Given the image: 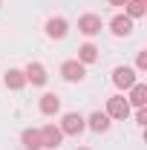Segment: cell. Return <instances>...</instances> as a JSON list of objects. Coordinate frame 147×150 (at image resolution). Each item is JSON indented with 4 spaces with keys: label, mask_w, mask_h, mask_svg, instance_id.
<instances>
[{
    "label": "cell",
    "mask_w": 147,
    "mask_h": 150,
    "mask_svg": "<svg viewBox=\"0 0 147 150\" xmlns=\"http://www.w3.org/2000/svg\"><path fill=\"white\" fill-rule=\"evenodd\" d=\"M84 127H87V118H81L78 112H66L61 118V133L64 136H81Z\"/></svg>",
    "instance_id": "1"
},
{
    "label": "cell",
    "mask_w": 147,
    "mask_h": 150,
    "mask_svg": "<svg viewBox=\"0 0 147 150\" xmlns=\"http://www.w3.org/2000/svg\"><path fill=\"white\" fill-rule=\"evenodd\" d=\"M23 75H26V84H32V87H43V84L49 81V75H46V67H43V64H37V61L26 64Z\"/></svg>",
    "instance_id": "2"
},
{
    "label": "cell",
    "mask_w": 147,
    "mask_h": 150,
    "mask_svg": "<svg viewBox=\"0 0 147 150\" xmlns=\"http://www.w3.org/2000/svg\"><path fill=\"white\" fill-rule=\"evenodd\" d=\"M61 75H64L69 84H81V81L87 78V67H84L81 61H66V64L61 67Z\"/></svg>",
    "instance_id": "3"
},
{
    "label": "cell",
    "mask_w": 147,
    "mask_h": 150,
    "mask_svg": "<svg viewBox=\"0 0 147 150\" xmlns=\"http://www.w3.org/2000/svg\"><path fill=\"white\" fill-rule=\"evenodd\" d=\"M61 142H64V133H61V127H55V124H46V127H40V144H43L46 150H55Z\"/></svg>",
    "instance_id": "4"
},
{
    "label": "cell",
    "mask_w": 147,
    "mask_h": 150,
    "mask_svg": "<svg viewBox=\"0 0 147 150\" xmlns=\"http://www.w3.org/2000/svg\"><path fill=\"white\" fill-rule=\"evenodd\" d=\"M107 115L110 118H127L130 115V104L124 95H112V98H107Z\"/></svg>",
    "instance_id": "5"
},
{
    "label": "cell",
    "mask_w": 147,
    "mask_h": 150,
    "mask_svg": "<svg viewBox=\"0 0 147 150\" xmlns=\"http://www.w3.org/2000/svg\"><path fill=\"white\" fill-rule=\"evenodd\" d=\"M136 81H139V75H136V69H130V67H118V69L112 72V84H115L118 90H130Z\"/></svg>",
    "instance_id": "6"
},
{
    "label": "cell",
    "mask_w": 147,
    "mask_h": 150,
    "mask_svg": "<svg viewBox=\"0 0 147 150\" xmlns=\"http://www.w3.org/2000/svg\"><path fill=\"white\" fill-rule=\"evenodd\" d=\"M78 32L87 35V38L98 35V32H101V18H98V15H84V18H78Z\"/></svg>",
    "instance_id": "7"
},
{
    "label": "cell",
    "mask_w": 147,
    "mask_h": 150,
    "mask_svg": "<svg viewBox=\"0 0 147 150\" xmlns=\"http://www.w3.org/2000/svg\"><path fill=\"white\" fill-rule=\"evenodd\" d=\"M110 29L115 38H127L130 32H133V20L127 18V15H115V18L110 20Z\"/></svg>",
    "instance_id": "8"
},
{
    "label": "cell",
    "mask_w": 147,
    "mask_h": 150,
    "mask_svg": "<svg viewBox=\"0 0 147 150\" xmlns=\"http://www.w3.org/2000/svg\"><path fill=\"white\" fill-rule=\"evenodd\" d=\"M127 104H130V107H136V110L147 104V87H144V84H139V81H136V84L130 87V98H127Z\"/></svg>",
    "instance_id": "9"
},
{
    "label": "cell",
    "mask_w": 147,
    "mask_h": 150,
    "mask_svg": "<svg viewBox=\"0 0 147 150\" xmlns=\"http://www.w3.org/2000/svg\"><path fill=\"white\" fill-rule=\"evenodd\" d=\"M87 127L92 133H107L110 130V115L107 112H92L90 118H87Z\"/></svg>",
    "instance_id": "10"
},
{
    "label": "cell",
    "mask_w": 147,
    "mask_h": 150,
    "mask_svg": "<svg viewBox=\"0 0 147 150\" xmlns=\"http://www.w3.org/2000/svg\"><path fill=\"white\" fill-rule=\"evenodd\" d=\"M40 112H43V115H55V112H61V98H58L55 93L40 95Z\"/></svg>",
    "instance_id": "11"
},
{
    "label": "cell",
    "mask_w": 147,
    "mask_h": 150,
    "mask_svg": "<svg viewBox=\"0 0 147 150\" xmlns=\"http://www.w3.org/2000/svg\"><path fill=\"white\" fill-rule=\"evenodd\" d=\"M20 142H23L26 150H40L43 147L40 144V130H35V127H26V130L20 133Z\"/></svg>",
    "instance_id": "12"
},
{
    "label": "cell",
    "mask_w": 147,
    "mask_h": 150,
    "mask_svg": "<svg viewBox=\"0 0 147 150\" xmlns=\"http://www.w3.org/2000/svg\"><path fill=\"white\" fill-rule=\"evenodd\" d=\"M66 32H69V23H66L64 18H52L49 23H46V35L49 38H58V40H61Z\"/></svg>",
    "instance_id": "13"
},
{
    "label": "cell",
    "mask_w": 147,
    "mask_h": 150,
    "mask_svg": "<svg viewBox=\"0 0 147 150\" xmlns=\"http://www.w3.org/2000/svg\"><path fill=\"white\" fill-rule=\"evenodd\" d=\"M3 81H6V87H9V90H15V93L26 87V75H23V69H9Z\"/></svg>",
    "instance_id": "14"
},
{
    "label": "cell",
    "mask_w": 147,
    "mask_h": 150,
    "mask_svg": "<svg viewBox=\"0 0 147 150\" xmlns=\"http://www.w3.org/2000/svg\"><path fill=\"white\" fill-rule=\"evenodd\" d=\"M75 61H81L84 67H87V64H95V61H98V46H95V43H84V46L78 49V58H75Z\"/></svg>",
    "instance_id": "15"
},
{
    "label": "cell",
    "mask_w": 147,
    "mask_h": 150,
    "mask_svg": "<svg viewBox=\"0 0 147 150\" xmlns=\"http://www.w3.org/2000/svg\"><path fill=\"white\" fill-rule=\"evenodd\" d=\"M144 6H147V3H141V0H130L127 6H124V9H127V18H130V20H136V18H144V12H147Z\"/></svg>",
    "instance_id": "16"
},
{
    "label": "cell",
    "mask_w": 147,
    "mask_h": 150,
    "mask_svg": "<svg viewBox=\"0 0 147 150\" xmlns=\"http://www.w3.org/2000/svg\"><path fill=\"white\" fill-rule=\"evenodd\" d=\"M147 69V52H139V58H136V72H144Z\"/></svg>",
    "instance_id": "17"
},
{
    "label": "cell",
    "mask_w": 147,
    "mask_h": 150,
    "mask_svg": "<svg viewBox=\"0 0 147 150\" xmlns=\"http://www.w3.org/2000/svg\"><path fill=\"white\" fill-rule=\"evenodd\" d=\"M136 124H141V127L147 124V110L144 107H139V112H136Z\"/></svg>",
    "instance_id": "18"
},
{
    "label": "cell",
    "mask_w": 147,
    "mask_h": 150,
    "mask_svg": "<svg viewBox=\"0 0 147 150\" xmlns=\"http://www.w3.org/2000/svg\"><path fill=\"white\" fill-rule=\"evenodd\" d=\"M110 3H112V6H127L130 0H110Z\"/></svg>",
    "instance_id": "19"
},
{
    "label": "cell",
    "mask_w": 147,
    "mask_h": 150,
    "mask_svg": "<svg viewBox=\"0 0 147 150\" xmlns=\"http://www.w3.org/2000/svg\"><path fill=\"white\" fill-rule=\"evenodd\" d=\"M78 150H90V147H78Z\"/></svg>",
    "instance_id": "20"
},
{
    "label": "cell",
    "mask_w": 147,
    "mask_h": 150,
    "mask_svg": "<svg viewBox=\"0 0 147 150\" xmlns=\"http://www.w3.org/2000/svg\"><path fill=\"white\" fill-rule=\"evenodd\" d=\"M141 3H147V0H141Z\"/></svg>",
    "instance_id": "21"
}]
</instances>
